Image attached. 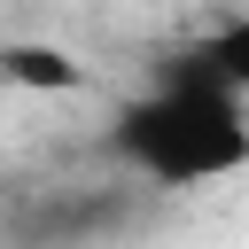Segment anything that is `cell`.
Listing matches in <instances>:
<instances>
[{
	"label": "cell",
	"instance_id": "6da1fadb",
	"mask_svg": "<svg viewBox=\"0 0 249 249\" xmlns=\"http://www.w3.org/2000/svg\"><path fill=\"white\" fill-rule=\"evenodd\" d=\"M117 156L148 187H218L249 171V101L218 86L202 62L171 70L117 117Z\"/></svg>",
	"mask_w": 249,
	"mask_h": 249
},
{
	"label": "cell",
	"instance_id": "3957f363",
	"mask_svg": "<svg viewBox=\"0 0 249 249\" xmlns=\"http://www.w3.org/2000/svg\"><path fill=\"white\" fill-rule=\"evenodd\" d=\"M195 62H202L218 86H233V93L249 101V8H241V16H226V23L195 47Z\"/></svg>",
	"mask_w": 249,
	"mask_h": 249
},
{
	"label": "cell",
	"instance_id": "7a4b0ae2",
	"mask_svg": "<svg viewBox=\"0 0 249 249\" xmlns=\"http://www.w3.org/2000/svg\"><path fill=\"white\" fill-rule=\"evenodd\" d=\"M0 78L23 86V93H86L93 70L62 47V39H8L0 47Z\"/></svg>",
	"mask_w": 249,
	"mask_h": 249
}]
</instances>
